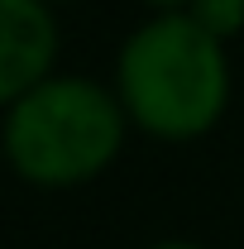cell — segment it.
<instances>
[{
    "mask_svg": "<svg viewBox=\"0 0 244 249\" xmlns=\"http://www.w3.org/2000/svg\"><path fill=\"white\" fill-rule=\"evenodd\" d=\"M58 62V24L43 0H0V110Z\"/></svg>",
    "mask_w": 244,
    "mask_h": 249,
    "instance_id": "3957f363",
    "label": "cell"
},
{
    "mask_svg": "<svg viewBox=\"0 0 244 249\" xmlns=\"http://www.w3.org/2000/svg\"><path fill=\"white\" fill-rule=\"evenodd\" d=\"M43 5H53V0H43Z\"/></svg>",
    "mask_w": 244,
    "mask_h": 249,
    "instance_id": "52a82bcc",
    "label": "cell"
},
{
    "mask_svg": "<svg viewBox=\"0 0 244 249\" xmlns=\"http://www.w3.org/2000/svg\"><path fill=\"white\" fill-rule=\"evenodd\" d=\"M120 96L91 77H58L48 72L34 82L15 106H5L0 154L15 178L43 192L82 187L101 178L124 144Z\"/></svg>",
    "mask_w": 244,
    "mask_h": 249,
    "instance_id": "7a4b0ae2",
    "label": "cell"
},
{
    "mask_svg": "<svg viewBox=\"0 0 244 249\" xmlns=\"http://www.w3.org/2000/svg\"><path fill=\"white\" fill-rule=\"evenodd\" d=\"M153 249H201V245H187V240H163V245H153Z\"/></svg>",
    "mask_w": 244,
    "mask_h": 249,
    "instance_id": "8992f818",
    "label": "cell"
},
{
    "mask_svg": "<svg viewBox=\"0 0 244 249\" xmlns=\"http://www.w3.org/2000/svg\"><path fill=\"white\" fill-rule=\"evenodd\" d=\"M187 15L201 29H211L215 38H230V34L244 29V0H192Z\"/></svg>",
    "mask_w": 244,
    "mask_h": 249,
    "instance_id": "277c9868",
    "label": "cell"
},
{
    "mask_svg": "<svg viewBox=\"0 0 244 249\" xmlns=\"http://www.w3.org/2000/svg\"><path fill=\"white\" fill-rule=\"evenodd\" d=\"M115 96L129 124L153 139H196L230 106L225 38L201 29L187 10H163L124 38L115 62Z\"/></svg>",
    "mask_w": 244,
    "mask_h": 249,
    "instance_id": "6da1fadb",
    "label": "cell"
},
{
    "mask_svg": "<svg viewBox=\"0 0 244 249\" xmlns=\"http://www.w3.org/2000/svg\"><path fill=\"white\" fill-rule=\"evenodd\" d=\"M149 5H158V10H187L192 0H149Z\"/></svg>",
    "mask_w": 244,
    "mask_h": 249,
    "instance_id": "5b68a950",
    "label": "cell"
}]
</instances>
